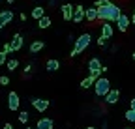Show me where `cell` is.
<instances>
[{
    "label": "cell",
    "instance_id": "obj_10",
    "mask_svg": "<svg viewBox=\"0 0 135 129\" xmlns=\"http://www.w3.org/2000/svg\"><path fill=\"white\" fill-rule=\"evenodd\" d=\"M118 97H120V92H118L116 88H111L107 92V95H105V103L107 105H114V103H118Z\"/></svg>",
    "mask_w": 135,
    "mask_h": 129
},
{
    "label": "cell",
    "instance_id": "obj_24",
    "mask_svg": "<svg viewBox=\"0 0 135 129\" xmlns=\"http://www.w3.org/2000/svg\"><path fill=\"white\" fill-rule=\"evenodd\" d=\"M9 84V77L8 75H0V86H8Z\"/></svg>",
    "mask_w": 135,
    "mask_h": 129
},
{
    "label": "cell",
    "instance_id": "obj_16",
    "mask_svg": "<svg viewBox=\"0 0 135 129\" xmlns=\"http://www.w3.org/2000/svg\"><path fill=\"white\" fill-rule=\"evenodd\" d=\"M43 47H45V41H43V39H36V41L30 43V53L36 54V53H40V51L43 49Z\"/></svg>",
    "mask_w": 135,
    "mask_h": 129
},
{
    "label": "cell",
    "instance_id": "obj_7",
    "mask_svg": "<svg viewBox=\"0 0 135 129\" xmlns=\"http://www.w3.org/2000/svg\"><path fill=\"white\" fill-rule=\"evenodd\" d=\"M23 43H25L23 36H21V34H15L13 39L9 41V49H11V53H17L19 49H23Z\"/></svg>",
    "mask_w": 135,
    "mask_h": 129
},
{
    "label": "cell",
    "instance_id": "obj_20",
    "mask_svg": "<svg viewBox=\"0 0 135 129\" xmlns=\"http://www.w3.org/2000/svg\"><path fill=\"white\" fill-rule=\"evenodd\" d=\"M6 66H8V69H9V71H15L17 68H19V60H17V58H8Z\"/></svg>",
    "mask_w": 135,
    "mask_h": 129
},
{
    "label": "cell",
    "instance_id": "obj_32",
    "mask_svg": "<svg viewBox=\"0 0 135 129\" xmlns=\"http://www.w3.org/2000/svg\"><path fill=\"white\" fill-rule=\"evenodd\" d=\"M129 23H133V24H135V9H133V15H131V19H129Z\"/></svg>",
    "mask_w": 135,
    "mask_h": 129
},
{
    "label": "cell",
    "instance_id": "obj_4",
    "mask_svg": "<svg viewBox=\"0 0 135 129\" xmlns=\"http://www.w3.org/2000/svg\"><path fill=\"white\" fill-rule=\"evenodd\" d=\"M19 107H21V97H19V94H17V92H9V94H8V109L15 112Z\"/></svg>",
    "mask_w": 135,
    "mask_h": 129
},
{
    "label": "cell",
    "instance_id": "obj_21",
    "mask_svg": "<svg viewBox=\"0 0 135 129\" xmlns=\"http://www.w3.org/2000/svg\"><path fill=\"white\" fill-rule=\"evenodd\" d=\"M94 82H96V80H94L92 77H86V79H84L83 82H81V88H83V90H88V88L94 86Z\"/></svg>",
    "mask_w": 135,
    "mask_h": 129
},
{
    "label": "cell",
    "instance_id": "obj_8",
    "mask_svg": "<svg viewBox=\"0 0 135 129\" xmlns=\"http://www.w3.org/2000/svg\"><path fill=\"white\" fill-rule=\"evenodd\" d=\"M84 19V8L81 6V4H77V6H73V15H71V21L73 23H81Z\"/></svg>",
    "mask_w": 135,
    "mask_h": 129
},
{
    "label": "cell",
    "instance_id": "obj_11",
    "mask_svg": "<svg viewBox=\"0 0 135 129\" xmlns=\"http://www.w3.org/2000/svg\"><path fill=\"white\" fill-rule=\"evenodd\" d=\"M36 129H55V123H53V120L51 118H40L38 120V123H36Z\"/></svg>",
    "mask_w": 135,
    "mask_h": 129
},
{
    "label": "cell",
    "instance_id": "obj_37",
    "mask_svg": "<svg viewBox=\"0 0 135 129\" xmlns=\"http://www.w3.org/2000/svg\"><path fill=\"white\" fill-rule=\"evenodd\" d=\"M128 129H133V127H128Z\"/></svg>",
    "mask_w": 135,
    "mask_h": 129
},
{
    "label": "cell",
    "instance_id": "obj_2",
    "mask_svg": "<svg viewBox=\"0 0 135 129\" xmlns=\"http://www.w3.org/2000/svg\"><path fill=\"white\" fill-rule=\"evenodd\" d=\"M90 43H92V36L88 34V32H84V34H81V36L77 38L75 45H73V49H71L70 56H77V54H81L83 51H86Z\"/></svg>",
    "mask_w": 135,
    "mask_h": 129
},
{
    "label": "cell",
    "instance_id": "obj_25",
    "mask_svg": "<svg viewBox=\"0 0 135 129\" xmlns=\"http://www.w3.org/2000/svg\"><path fill=\"white\" fill-rule=\"evenodd\" d=\"M6 62H8V54L4 51H0V66H4Z\"/></svg>",
    "mask_w": 135,
    "mask_h": 129
},
{
    "label": "cell",
    "instance_id": "obj_14",
    "mask_svg": "<svg viewBox=\"0 0 135 129\" xmlns=\"http://www.w3.org/2000/svg\"><path fill=\"white\" fill-rule=\"evenodd\" d=\"M101 38H105V39L113 38V24L111 23H103V24H101Z\"/></svg>",
    "mask_w": 135,
    "mask_h": 129
},
{
    "label": "cell",
    "instance_id": "obj_35",
    "mask_svg": "<svg viewBox=\"0 0 135 129\" xmlns=\"http://www.w3.org/2000/svg\"><path fill=\"white\" fill-rule=\"evenodd\" d=\"M131 58H133V60H135V53H133V54H131Z\"/></svg>",
    "mask_w": 135,
    "mask_h": 129
},
{
    "label": "cell",
    "instance_id": "obj_36",
    "mask_svg": "<svg viewBox=\"0 0 135 129\" xmlns=\"http://www.w3.org/2000/svg\"><path fill=\"white\" fill-rule=\"evenodd\" d=\"M25 129H32V127H25Z\"/></svg>",
    "mask_w": 135,
    "mask_h": 129
},
{
    "label": "cell",
    "instance_id": "obj_29",
    "mask_svg": "<svg viewBox=\"0 0 135 129\" xmlns=\"http://www.w3.org/2000/svg\"><path fill=\"white\" fill-rule=\"evenodd\" d=\"M30 71H32V66H30V64H28V66H26V68H25V75H28V73H30Z\"/></svg>",
    "mask_w": 135,
    "mask_h": 129
},
{
    "label": "cell",
    "instance_id": "obj_22",
    "mask_svg": "<svg viewBox=\"0 0 135 129\" xmlns=\"http://www.w3.org/2000/svg\"><path fill=\"white\" fill-rule=\"evenodd\" d=\"M28 118H30V114H28L26 110H21L19 112V122L21 123H28Z\"/></svg>",
    "mask_w": 135,
    "mask_h": 129
},
{
    "label": "cell",
    "instance_id": "obj_33",
    "mask_svg": "<svg viewBox=\"0 0 135 129\" xmlns=\"http://www.w3.org/2000/svg\"><path fill=\"white\" fill-rule=\"evenodd\" d=\"M84 129H96V127L94 125H88V127H84Z\"/></svg>",
    "mask_w": 135,
    "mask_h": 129
},
{
    "label": "cell",
    "instance_id": "obj_26",
    "mask_svg": "<svg viewBox=\"0 0 135 129\" xmlns=\"http://www.w3.org/2000/svg\"><path fill=\"white\" fill-rule=\"evenodd\" d=\"M111 2V0H98V2H96V6L94 8H101V6H107Z\"/></svg>",
    "mask_w": 135,
    "mask_h": 129
},
{
    "label": "cell",
    "instance_id": "obj_6",
    "mask_svg": "<svg viewBox=\"0 0 135 129\" xmlns=\"http://www.w3.org/2000/svg\"><path fill=\"white\" fill-rule=\"evenodd\" d=\"M30 103H32V107L36 109L38 112H45V110L49 109V105H51V101H47V99H41V97H34Z\"/></svg>",
    "mask_w": 135,
    "mask_h": 129
},
{
    "label": "cell",
    "instance_id": "obj_9",
    "mask_svg": "<svg viewBox=\"0 0 135 129\" xmlns=\"http://www.w3.org/2000/svg\"><path fill=\"white\" fill-rule=\"evenodd\" d=\"M116 26H118V30H120V32H126V30H128V26H129V17H128L126 13H120V15H118Z\"/></svg>",
    "mask_w": 135,
    "mask_h": 129
},
{
    "label": "cell",
    "instance_id": "obj_27",
    "mask_svg": "<svg viewBox=\"0 0 135 129\" xmlns=\"http://www.w3.org/2000/svg\"><path fill=\"white\" fill-rule=\"evenodd\" d=\"M98 45H99V47H105V45H107V39L99 36V38H98Z\"/></svg>",
    "mask_w": 135,
    "mask_h": 129
},
{
    "label": "cell",
    "instance_id": "obj_19",
    "mask_svg": "<svg viewBox=\"0 0 135 129\" xmlns=\"http://www.w3.org/2000/svg\"><path fill=\"white\" fill-rule=\"evenodd\" d=\"M38 26H40V28H43V30H45V28H49V26H51V17L43 15L41 19H38Z\"/></svg>",
    "mask_w": 135,
    "mask_h": 129
},
{
    "label": "cell",
    "instance_id": "obj_17",
    "mask_svg": "<svg viewBox=\"0 0 135 129\" xmlns=\"http://www.w3.org/2000/svg\"><path fill=\"white\" fill-rule=\"evenodd\" d=\"M45 68H47V71L49 73H55V71H58V68H60V62L58 60H47V64H45Z\"/></svg>",
    "mask_w": 135,
    "mask_h": 129
},
{
    "label": "cell",
    "instance_id": "obj_5",
    "mask_svg": "<svg viewBox=\"0 0 135 129\" xmlns=\"http://www.w3.org/2000/svg\"><path fill=\"white\" fill-rule=\"evenodd\" d=\"M11 21H13V11L11 9H2L0 11V30L6 28Z\"/></svg>",
    "mask_w": 135,
    "mask_h": 129
},
{
    "label": "cell",
    "instance_id": "obj_18",
    "mask_svg": "<svg viewBox=\"0 0 135 129\" xmlns=\"http://www.w3.org/2000/svg\"><path fill=\"white\" fill-rule=\"evenodd\" d=\"M45 15V8H41V6H36L32 9V19H41Z\"/></svg>",
    "mask_w": 135,
    "mask_h": 129
},
{
    "label": "cell",
    "instance_id": "obj_15",
    "mask_svg": "<svg viewBox=\"0 0 135 129\" xmlns=\"http://www.w3.org/2000/svg\"><path fill=\"white\" fill-rule=\"evenodd\" d=\"M84 19L86 21H90V23H94V21H98V9L96 8H84Z\"/></svg>",
    "mask_w": 135,
    "mask_h": 129
},
{
    "label": "cell",
    "instance_id": "obj_31",
    "mask_svg": "<svg viewBox=\"0 0 135 129\" xmlns=\"http://www.w3.org/2000/svg\"><path fill=\"white\" fill-rule=\"evenodd\" d=\"M2 129H13V125H11V123H4V127H2Z\"/></svg>",
    "mask_w": 135,
    "mask_h": 129
},
{
    "label": "cell",
    "instance_id": "obj_30",
    "mask_svg": "<svg viewBox=\"0 0 135 129\" xmlns=\"http://www.w3.org/2000/svg\"><path fill=\"white\" fill-rule=\"evenodd\" d=\"M129 109H131V110H135V97L129 101Z\"/></svg>",
    "mask_w": 135,
    "mask_h": 129
},
{
    "label": "cell",
    "instance_id": "obj_12",
    "mask_svg": "<svg viewBox=\"0 0 135 129\" xmlns=\"http://www.w3.org/2000/svg\"><path fill=\"white\" fill-rule=\"evenodd\" d=\"M60 11H62V19L64 21H71V15H73V6L71 4H62Z\"/></svg>",
    "mask_w": 135,
    "mask_h": 129
},
{
    "label": "cell",
    "instance_id": "obj_3",
    "mask_svg": "<svg viewBox=\"0 0 135 129\" xmlns=\"http://www.w3.org/2000/svg\"><path fill=\"white\" fill-rule=\"evenodd\" d=\"M109 90H111V82H109L107 77L96 79V82H94V94L98 95V97H105Z\"/></svg>",
    "mask_w": 135,
    "mask_h": 129
},
{
    "label": "cell",
    "instance_id": "obj_34",
    "mask_svg": "<svg viewBox=\"0 0 135 129\" xmlns=\"http://www.w3.org/2000/svg\"><path fill=\"white\" fill-rule=\"evenodd\" d=\"M6 2H8V4H13V2H15V0H6Z\"/></svg>",
    "mask_w": 135,
    "mask_h": 129
},
{
    "label": "cell",
    "instance_id": "obj_13",
    "mask_svg": "<svg viewBox=\"0 0 135 129\" xmlns=\"http://www.w3.org/2000/svg\"><path fill=\"white\" fill-rule=\"evenodd\" d=\"M88 71H90V73H94V71H101V62H99L98 56H94V58L88 60Z\"/></svg>",
    "mask_w": 135,
    "mask_h": 129
},
{
    "label": "cell",
    "instance_id": "obj_28",
    "mask_svg": "<svg viewBox=\"0 0 135 129\" xmlns=\"http://www.w3.org/2000/svg\"><path fill=\"white\" fill-rule=\"evenodd\" d=\"M2 51H4L6 54H9V53H11V49H9V41H8V43H4V47H2Z\"/></svg>",
    "mask_w": 135,
    "mask_h": 129
},
{
    "label": "cell",
    "instance_id": "obj_23",
    "mask_svg": "<svg viewBox=\"0 0 135 129\" xmlns=\"http://www.w3.org/2000/svg\"><path fill=\"white\" fill-rule=\"evenodd\" d=\"M124 116H126V120H128V122H131V123H135V110H131V109H128Z\"/></svg>",
    "mask_w": 135,
    "mask_h": 129
},
{
    "label": "cell",
    "instance_id": "obj_1",
    "mask_svg": "<svg viewBox=\"0 0 135 129\" xmlns=\"http://www.w3.org/2000/svg\"><path fill=\"white\" fill-rule=\"evenodd\" d=\"M98 9V19L99 21H103V23H113L118 19V15H120V8H118L116 4L109 2L107 6H101V8H96Z\"/></svg>",
    "mask_w": 135,
    "mask_h": 129
}]
</instances>
